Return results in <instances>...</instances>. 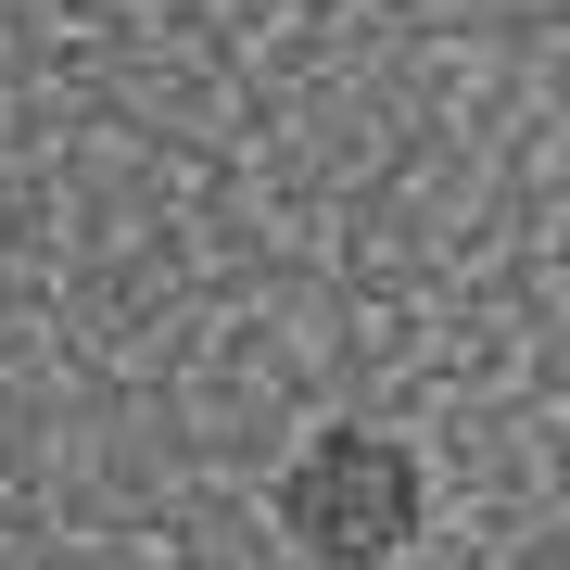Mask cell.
<instances>
[{"mask_svg": "<svg viewBox=\"0 0 570 570\" xmlns=\"http://www.w3.org/2000/svg\"><path fill=\"white\" fill-rule=\"evenodd\" d=\"M419 520H431V469L393 444V431H367V419L305 431L292 469H279V532L317 570H393L419 546Z\"/></svg>", "mask_w": 570, "mask_h": 570, "instance_id": "cell-1", "label": "cell"}]
</instances>
